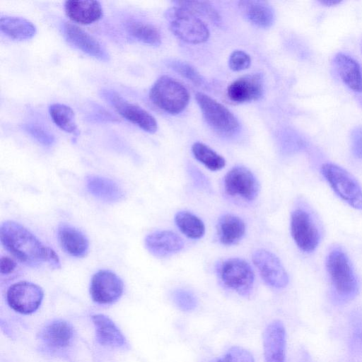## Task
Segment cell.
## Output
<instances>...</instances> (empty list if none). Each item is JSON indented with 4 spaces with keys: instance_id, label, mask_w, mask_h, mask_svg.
I'll use <instances>...</instances> for the list:
<instances>
[{
    "instance_id": "1",
    "label": "cell",
    "mask_w": 362,
    "mask_h": 362,
    "mask_svg": "<svg viewBox=\"0 0 362 362\" xmlns=\"http://www.w3.org/2000/svg\"><path fill=\"white\" fill-rule=\"evenodd\" d=\"M0 238L4 247L21 262L30 267L47 264L61 267L58 255L45 245L33 233L21 224L6 221L1 225Z\"/></svg>"
},
{
    "instance_id": "2",
    "label": "cell",
    "mask_w": 362,
    "mask_h": 362,
    "mask_svg": "<svg viewBox=\"0 0 362 362\" xmlns=\"http://www.w3.org/2000/svg\"><path fill=\"white\" fill-rule=\"evenodd\" d=\"M326 265L337 296L343 300L353 298L358 291V282L346 254L334 248L327 255Z\"/></svg>"
},
{
    "instance_id": "3",
    "label": "cell",
    "mask_w": 362,
    "mask_h": 362,
    "mask_svg": "<svg viewBox=\"0 0 362 362\" xmlns=\"http://www.w3.org/2000/svg\"><path fill=\"white\" fill-rule=\"evenodd\" d=\"M189 98L187 88L168 76L158 78L149 91L151 102L159 109L171 115L182 112L187 106Z\"/></svg>"
},
{
    "instance_id": "4",
    "label": "cell",
    "mask_w": 362,
    "mask_h": 362,
    "mask_svg": "<svg viewBox=\"0 0 362 362\" xmlns=\"http://www.w3.org/2000/svg\"><path fill=\"white\" fill-rule=\"evenodd\" d=\"M321 173L338 197L351 207L362 211V188L351 173L332 163H325Z\"/></svg>"
},
{
    "instance_id": "5",
    "label": "cell",
    "mask_w": 362,
    "mask_h": 362,
    "mask_svg": "<svg viewBox=\"0 0 362 362\" xmlns=\"http://www.w3.org/2000/svg\"><path fill=\"white\" fill-rule=\"evenodd\" d=\"M171 31L178 38L192 44L206 41L209 31L205 23L197 16L178 6L166 12Z\"/></svg>"
},
{
    "instance_id": "6",
    "label": "cell",
    "mask_w": 362,
    "mask_h": 362,
    "mask_svg": "<svg viewBox=\"0 0 362 362\" xmlns=\"http://www.w3.org/2000/svg\"><path fill=\"white\" fill-rule=\"evenodd\" d=\"M218 277L227 288L242 296H248L252 291L255 274L244 259L230 258L222 262L218 269Z\"/></svg>"
},
{
    "instance_id": "7",
    "label": "cell",
    "mask_w": 362,
    "mask_h": 362,
    "mask_svg": "<svg viewBox=\"0 0 362 362\" xmlns=\"http://www.w3.org/2000/svg\"><path fill=\"white\" fill-rule=\"evenodd\" d=\"M195 98L206 122L214 130L224 136L235 134L238 121L226 107L202 93H197Z\"/></svg>"
},
{
    "instance_id": "8",
    "label": "cell",
    "mask_w": 362,
    "mask_h": 362,
    "mask_svg": "<svg viewBox=\"0 0 362 362\" xmlns=\"http://www.w3.org/2000/svg\"><path fill=\"white\" fill-rule=\"evenodd\" d=\"M100 95L123 118L148 133L153 134L157 131L156 119L143 107L130 103L113 90L103 89Z\"/></svg>"
},
{
    "instance_id": "9",
    "label": "cell",
    "mask_w": 362,
    "mask_h": 362,
    "mask_svg": "<svg viewBox=\"0 0 362 362\" xmlns=\"http://www.w3.org/2000/svg\"><path fill=\"white\" fill-rule=\"evenodd\" d=\"M226 194L232 199L245 202L254 201L259 192V183L254 174L244 166H235L225 175Z\"/></svg>"
},
{
    "instance_id": "10",
    "label": "cell",
    "mask_w": 362,
    "mask_h": 362,
    "mask_svg": "<svg viewBox=\"0 0 362 362\" xmlns=\"http://www.w3.org/2000/svg\"><path fill=\"white\" fill-rule=\"evenodd\" d=\"M44 297L43 290L29 281H19L11 285L6 293V300L13 310L23 315L35 312Z\"/></svg>"
},
{
    "instance_id": "11",
    "label": "cell",
    "mask_w": 362,
    "mask_h": 362,
    "mask_svg": "<svg viewBox=\"0 0 362 362\" xmlns=\"http://www.w3.org/2000/svg\"><path fill=\"white\" fill-rule=\"evenodd\" d=\"M291 233L297 247L304 252H313L319 245L320 234L310 214L297 209L291 216Z\"/></svg>"
},
{
    "instance_id": "12",
    "label": "cell",
    "mask_w": 362,
    "mask_h": 362,
    "mask_svg": "<svg viewBox=\"0 0 362 362\" xmlns=\"http://www.w3.org/2000/svg\"><path fill=\"white\" fill-rule=\"evenodd\" d=\"M124 291L122 279L113 272L102 269L93 274L90 285L93 300L100 305H110L117 301Z\"/></svg>"
},
{
    "instance_id": "13",
    "label": "cell",
    "mask_w": 362,
    "mask_h": 362,
    "mask_svg": "<svg viewBox=\"0 0 362 362\" xmlns=\"http://www.w3.org/2000/svg\"><path fill=\"white\" fill-rule=\"evenodd\" d=\"M252 262L263 281L274 288H285L288 276L279 259L272 252L259 249L252 254Z\"/></svg>"
},
{
    "instance_id": "14",
    "label": "cell",
    "mask_w": 362,
    "mask_h": 362,
    "mask_svg": "<svg viewBox=\"0 0 362 362\" xmlns=\"http://www.w3.org/2000/svg\"><path fill=\"white\" fill-rule=\"evenodd\" d=\"M63 35L66 41L75 48L100 61L107 62L110 55L106 49L91 35L78 25L64 22Z\"/></svg>"
},
{
    "instance_id": "15",
    "label": "cell",
    "mask_w": 362,
    "mask_h": 362,
    "mask_svg": "<svg viewBox=\"0 0 362 362\" xmlns=\"http://www.w3.org/2000/svg\"><path fill=\"white\" fill-rule=\"evenodd\" d=\"M286 333L283 322L275 320L269 322L263 332V353L265 362H284Z\"/></svg>"
},
{
    "instance_id": "16",
    "label": "cell",
    "mask_w": 362,
    "mask_h": 362,
    "mask_svg": "<svg viewBox=\"0 0 362 362\" xmlns=\"http://www.w3.org/2000/svg\"><path fill=\"white\" fill-rule=\"evenodd\" d=\"M74 337L75 332L71 324L60 319L47 323L40 332V339L43 344L52 350L57 351L71 346Z\"/></svg>"
},
{
    "instance_id": "17",
    "label": "cell",
    "mask_w": 362,
    "mask_h": 362,
    "mask_svg": "<svg viewBox=\"0 0 362 362\" xmlns=\"http://www.w3.org/2000/svg\"><path fill=\"white\" fill-rule=\"evenodd\" d=\"M263 93V80L259 74H250L242 76L228 87V98L237 103L258 100Z\"/></svg>"
},
{
    "instance_id": "18",
    "label": "cell",
    "mask_w": 362,
    "mask_h": 362,
    "mask_svg": "<svg viewBox=\"0 0 362 362\" xmlns=\"http://www.w3.org/2000/svg\"><path fill=\"white\" fill-rule=\"evenodd\" d=\"M91 319L95 327L96 340L100 345L119 349L129 348L123 333L108 316L95 314Z\"/></svg>"
},
{
    "instance_id": "19",
    "label": "cell",
    "mask_w": 362,
    "mask_h": 362,
    "mask_svg": "<svg viewBox=\"0 0 362 362\" xmlns=\"http://www.w3.org/2000/svg\"><path fill=\"white\" fill-rule=\"evenodd\" d=\"M148 251L157 257H165L175 254L184 247L182 239L171 230H157L145 238Z\"/></svg>"
},
{
    "instance_id": "20",
    "label": "cell",
    "mask_w": 362,
    "mask_h": 362,
    "mask_svg": "<svg viewBox=\"0 0 362 362\" xmlns=\"http://www.w3.org/2000/svg\"><path fill=\"white\" fill-rule=\"evenodd\" d=\"M64 11L71 21L81 25L97 22L103 14L101 4L98 1H66Z\"/></svg>"
},
{
    "instance_id": "21",
    "label": "cell",
    "mask_w": 362,
    "mask_h": 362,
    "mask_svg": "<svg viewBox=\"0 0 362 362\" xmlns=\"http://www.w3.org/2000/svg\"><path fill=\"white\" fill-rule=\"evenodd\" d=\"M57 238L62 249L71 256L83 257L88 253V240L75 227L66 223L60 224L57 229Z\"/></svg>"
},
{
    "instance_id": "22",
    "label": "cell",
    "mask_w": 362,
    "mask_h": 362,
    "mask_svg": "<svg viewBox=\"0 0 362 362\" xmlns=\"http://www.w3.org/2000/svg\"><path fill=\"white\" fill-rule=\"evenodd\" d=\"M334 62L343 82L354 91L362 92V69L358 62L341 52L335 56Z\"/></svg>"
},
{
    "instance_id": "23",
    "label": "cell",
    "mask_w": 362,
    "mask_h": 362,
    "mask_svg": "<svg viewBox=\"0 0 362 362\" xmlns=\"http://www.w3.org/2000/svg\"><path fill=\"white\" fill-rule=\"evenodd\" d=\"M86 187L93 197L105 202H117L124 197L122 189L115 182L99 175L88 176Z\"/></svg>"
},
{
    "instance_id": "24",
    "label": "cell",
    "mask_w": 362,
    "mask_h": 362,
    "mask_svg": "<svg viewBox=\"0 0 362 362\" xmlns=\"http://www.w3.org/2000/svg\"><path fill=\"white\" fill-rule=\"evenodd\" d=\"M0 29L9 38L21 41L33 38L37 33L36 26L31 21L14 16H1Z\"/></svg>"
},
{
    "instance_id": "25",
    "label": "cell",
    "mask_w": 362,
    "mask_h": 362,
    "mask_svg": "<svg viewBox=\"0 0 362 362\" xmlns=\"http://www.w3.org/2000/svg\"><path fill=\"white\" fill-rule=\"evenodd\" d=\"M238 6L244 16L252 24L260 28L270 27L274 19L271 6L262 1H240Z\"/></svg>"
},
{
    "instance_id": "26",
    "label": "cell",
    "mask_w": 362,
    "mask_h": 362,
    "mask_svg": "<svg viewBox=\"0 0 362 362\" xmlns=\"http://www.w3.org/2000/svg\"><path fill=\"white\" fill-rule=\"evenodd\" d=\"M218 237L224 245H233L238 243L245 233V224L238 216L226 214L218 220Z\"/></svg>"
},
{
    "instance_id": "27",
    "label": "cell",
    "mask_w": 362,
    "mask_h": 362,
    "mask_svg": "<svg viewBox=\"0 0 362 362\" xmlns=\"http://www.w3.org/2000/svg\"><path fill=\"white\" fill-rule=\"evenodd\" d=\"M49 113L53 122L64 132L76 136L79 134L75 114L69 106L62 103H53L49 107Z\"/></svg>"
},
{
    "instance_id": "28",
    "label": "cell",
    "mask_w": 362,
    "mask_h": 362,
    "mask_svg": "<svg viewBox=\"0 0 362 362\" xmlns=\"http://www.w3.org/2000/svg\"><path fill=\"white\" fill-rule=\"evenodd\" d=\"M127 32L134 39L150 45H159L161 35L153 25L139 21L130 20L126 22Z\"/></svg>"
},
{
    "instance_id": "29",
    "label": "cell",
    "mask_w": 362,
    "mask_h": 362,
    "mask_svg": "<svg viewBox=\"0 0 362 362\" xmlns=\"http://www.w3.org/2000/svg\"><path fill=\"white\" fill-rule=\"evenodd\" d=\"M175 222L180 230L189 238L199 239L205 233L204 222L189 211L177 212L175 216Z\"/></svg>"
},
{
    "instance_id": "30",
    "label": "cell",
    "mask_w": 362,
    "mask_h": 362,
    "mask_svg": "<svg viewBox=\"0 0 362 362\" xmlns=\"http://www.w3.org/2000/svg\"><path fill=\"white\" fill-rule=\"evenodd\" d=\"M192 151L198 161L212 171L219 170L226 165L223 157L203 143L195 142L192 146Z\"/></svg>"
},
{
    "instance_id": "31",
    "label": "cell",
    "mask_w": 362,
    "mask_h": 362,
    "mask_svg": "<svg viewBox=\"0 0 362 362\" xmlns=\"http://www.w3.org/2000/svg\"><path fill=\"white\" fill-rule=\"evenodd\" d=\"M177 6L182 7L195 16L207 18L212 21L219 22L221 16L214 8L208 2L199 1H177Z\"/></svg>"
},
{
    "instance_id": "32",
    "label": "cell",
    "mask_w": 362,
    "mask_h": 362,
    "mask_svg": "<svg viewBox=\"0 0 362 362\" xmlns=\"http://www.w3.org/2000/svg\"><path fill=\"white\" fill-rule=\"evenodd\" d=\"M22 127L28 134L43 146H49L54 143V135L41 125L28 123L23 124Z\"/></svg>"
},
{
    "instance_id": "33",
    "label": "cell",
    "mask_w": 362,
    "mask_h": 362,
    "mask_svg": "<svg viewBox=\"0 0 362 362\" xmlns=\"http://www.w3.org/2000/svg\"><path fill=\"white\" fill-rule=\"evenodd\" d=\"M173 300L176 306L182 311H192L197 305L194 295L185 289H177L173 293Z\"/></svg>"
},
{
    "instance_id": "34",
    "label": "cell",
    "mask_w": 362,
    "mask_h": 362,
    "mask_svg": "<svg viewBox=\"0 0 362 362\" xmlns=\"http://www.w3.org/2000/svg\"><path fill=\"white\" fill-rule=\"evenodd\" d=\"M216 362H255L252 354L247 349L234 346L230 347Z\"/></svg>"
},
{
    "instance_id": "35",
    "label": "cell",
    "mask_w": 362,
    "mask_h": 362,
    "mask_svg": "<svg viewBox=\"0 0 362 362\" xmlns=\"http://www.w3.org/2000/svg\"><path fill=\"white\" fill-rule=\"evenodd\" d=\"M171 67L182 76L190 80L196 85H202L204 82L199 73L189 64L182 62H172Z\"/></svg>"
},
{
    "instance_id": "36",
    "label": "cell",
    "mask_w": 362,
    "mask_h": 362,
    "mask_svg": "<svg viewBox=\"0 0 362 362\" xmlns=\"http://www.w3.org/2000/svg\"><path fill=\"white\" fill-rule=\"evenodd\" d=\"M251 63L250 57L242 50H235L231 53L228 60L230 69L239 71L247 69Z\"/></svg>"
},
{
    "instance_id": "37",
    "label": "cell",
    "mask_w": 362,
    "mask_h": 362,
    "mask_svg": "<svg viewBox=\"0 0 362 362\" xmlns=\"http://www.w3.org/2000/svg\"><path fill=\"white\" fill-rule=\"evenodd\" d=\"M351 149L356 157L362 159V127L351 132Z\"/></svg>"
},
{
    "instance_id": "38",
    "label": "cell",
    "mask_w": 362,
    "mask_h": 362,
    "mask_svg": "<svg viewBox=\"0 0 362 362\" xmlns=\"http://www.w3.org/2000/svg\"><path fill=\"white\" fill-rule=\"evenodd\" d=\"M16 267V262L8 257H1L0 261V270L1 274H8Z\"/></svg>"
},
{
    "instance_id": "39",
    "label": "cell",
    "mask_w": 362,
    "mask_h": 362,
    "mask_svg": "<svg viewBox=\"0 0 362 362\" xmlns=\"http://www.w3.org/2000/svg\"><path fill=\"white\" fill-rule=\"evenodd\" d=\"M192 180L194 183L197 182L198 185L202 187H206V180L204 175H202L199 173V172H193V175H192Z\"/></svg>"
},
{
    "instance_id": "40",
    "label": "cell",
    "mask_w": 362,
    "mask_h": 362,
    "mask_svg": "<svg viewBox=\"0 0 362 362\" xmlns=\"http://www.w3.org/2000/svg\"><path fill=\"white\" fill-rule=\"evenodd\" d=\"M320 2L325 6H333L339 4L341 1L339 0H322Z\"/></svg>"
}]
</instances>
